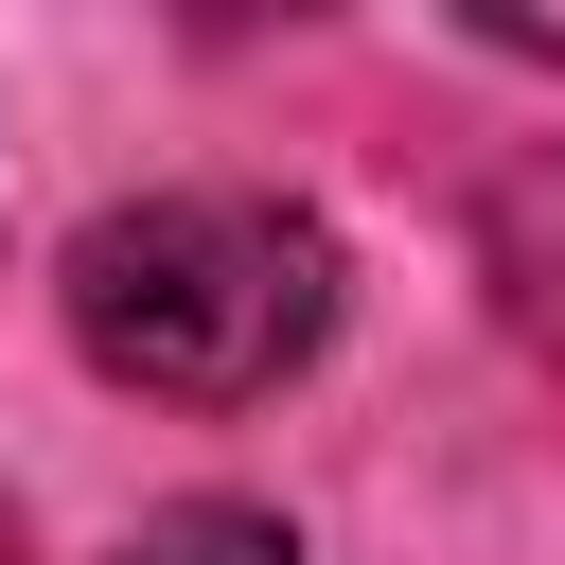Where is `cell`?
Instances as JSON below:
<instances>
[{
	"label": "cell",
	"mask_w": 565,
	"mask_h": 565,
	"mask_svg": "<svg viewBox=\"0 0 565 565\" xmlns=\"http://www.w3.org/2000/svg\"><path fill=\"white\" fill-rule=\"evenodd\" d=\"M71 335L141 406H265L335 335V247L282 194H141L71 247Z\"/></svg>",
	"instance_id": "cell-1"
},
{
	"label": "cell",
	"mask_w": 565,
	"mask_h": 565,
	"mask_svg": "<svg viewBox=\"0 0 565 565\" xmlns=\"http://www.w3.org/2000/svg\"><path fill=\"white\" fill-rule=\"evenodd\" d=\"M494 282H512V318L565 353V159H530V177H494Z\"/></svg>",
	"instance_id": "cell-2"
},
{
	"label": "cell",
	"mask_w": 565,
	"mask_h": 565,
	"mask_svg": "<svg viewBox=\"0 0 565 565\" xmlns=\"http://www.w3.org/2000/svg\"><path fill=\"white\" fill-rule=\"evenodd\" d=\"M124 565H300V530H282V512H247V494H194V512H159Z\"/></svg>",
	"instance_id": "cell-3"
},
{
	"label": "cell",
	"mask_w": 565,
	"mask_h": 565,
	"mask_svg": "<svg viewBox=\"0 0 565 565\" xmlns=\"http://www.w3.org/2000/svg\"><path fill=\"white\" fill-rule=\"evenodd\" d=\"M0 565H18V530H0Z\"/></svg>",
	"instance_id": "cell-4"
}]
</instances>
